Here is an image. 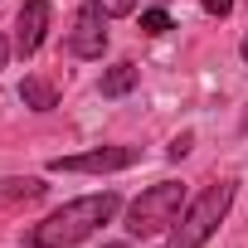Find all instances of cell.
<instances>
[{"mask_svg":"<svg viewBox=\"0 0 248 248\" xmlns=\"http://www.w3.org/2000/svg\"><path fill=\"white\" fill-rule=\"evenodd\" d=\"M141 161V146H93L83 156H54L49 170L54 175H112Z\"/></svg>","mask_w":248,"mask_h":248,"instance_id":"obj_4","label":"cell"},{"mask_svg":"<svg viewBox=\"0 0 248 248\" xmlns=\"http://www.w3.org/2000/svg\"><path fill=\"white\" fill-rule=\"evenodd\" d=\"M5 59H10V39L0 34V68H5Z\"/></svg>","mask_w":248,"mask_h":248,"instance_id":"obj_13","label":"cell"},{"mask_svg":"<svg viewBox=\"0 0 248 248\" xmlns=\"http://www.w3.org/2000/svg\"><path fill=\"white\" fill-rule=\"evenodd\" d=\"M68 49L78 59H102V49H107V15L93 10V5H83L78 20H73V30H68Z\"/></svg>","mask_w":248,"mask_h":248,"instance_id":"obj_6","label":"cell"},{"mask_svg":"<svg viewBox=\"0 0 248 248\" xmlns=\"http://www.w3.org/2000/svg\"><path fill=\"white\" fill-rule=\"evenodd\" d=\"M166 30H175L166 10H146V15H141V34H166Z\"/></svg>","mask_w":248,"mask_h":248,"instance_id":"obj_10","label":"cell"},{"mask_svg":"<svg viewBox=\"0 0 248 248\" xmlns=\"http://www.w3.org/2000/svg\"><path fill=\"white\" fill-rule=\"evenodd\" d=\"M243 132H248V117H243Z\"/></svg>","mask_w":248,"mask_h":248,"instance_id":"obj_16","label":"cell"},{"mask_svg":"<svg viewBox=\"0 0 248 248\" xmlns=\"http://www.w3.org/2000/svg\"><path fill=\"white\" fill-rule=\"evenodd\" d=\"M137 88V63H112L102 73V97H127Z\"/></svg>","mask_w":248,"mask_h":248,"instance_id":"obj_8","label":"cell"},{"mask_svg":"<svg viewBox=\"0 0 248 248\" xmlns=\"http://www.w3.org/2000/svg\"><path fill=\"white\" fill-rule=\"evenodd\" d=\"M20 102L34 107V112H54V107H59V93H54V83H44V78H25V83H20Z\"/></svg>","mask_w":248,"mask_h":248,"instance_id":"obj_7","label":"cell"},{"mask_svg":"<svg viewBox=\"0 0 248 248\" xmlns=\"http://www.w3.org/2000/svg\"><path fill=\"white\" fill-rule=\"evenodd\" d=\"M180 209H185V185H180V180H161V185H151V190H141V195L132 200V209H127V233H132V238H156V233H166V229L180 219Z\"/></svg>","mask_w":248,"mask_h":248,"instance_id":"obj_3","label":"cell"},{"mask_svg":"<svg viewBox=\"0 0 248 248\" xmlns=\"http://www.w3.org/2000/svg\"><path fill=\"white\" fill-rule=\"evenodd\" d=\"M238 54H243V63H248V34H243V44H238Z\"/></svg>","mask_w":248,"mask_h":248,"instance_id":"obj_14","label":"cell"},{"mask_svg":"<svg viewBox=\"0 0 248 248\" xmlns=\"http://www.w3.org/2000/svg\"><path fill=\"white\" fill-rule=\"evenodd\" d=\"M200 5H204V10L214 15V20H224V15L233 10V0H200Z\"/></svg>","mask_w":248,"mask_h":248,"instance_id":"obj_12","label":"cell"},{"mask_svg":"<svg viewBox=\"0 0 248 248\" xmlns=\"http://www.w3.org/2000/svg\"><path fill=\"white\" fill-rule=\"evenodd\" d=\"M229 204H233V180L204 185V190L180 209V219L170 224V248H204V243L214 238V229L224 224Z\"/></svg>","mask_w":248,"mask_h":248,"instance_id":"obj_2","label":"cell"},{"mask_svg":"<svg viewBox=\"0 0 248 248\" xmlns=\"http://www.w3.org/2000/svg\"><path fill=\"white\" fill-rule=\"evenodd\" d=\"M190 146H195V137H190V132H180V137L166 146V156H170V161H180V156H190Z\"/></svg>","mask_w":248,"mask_h":248,"instance_id":"obj_11","label":"cell"},{"mask_svg":"<svg viewBox=\"0 0 248 248\" xmlns=\"http://www.w3.org/2000/svg\"><path fill=\"white\" fill-rule=\"evenodd\" d=\"M49 20H54V5H49V0H25V10L15 15V54H20V59L39 54V44L49 39Z\"/></svg>","mask_w":248,"mask_h":248,"instance_id":"obj_5","label":"cell"},{"mask_svg":"<svg viewBox=\"0 0 248 248\" xmlns=\"http://www.w3.org/2000/svg\"><path fill=\"white\" fill-rule=\"evenodd\" d=\"M161 5H166V0H161Z\"/></svg>","mask_w":248,"mask_h":248,"instance_id":"obj_17","label":"cell"},{"mask_svg":"<svg viewBox=\"0 0 248 248\" xmlns=\"http://www.w3.org/2000/svg\"><path fill=\"white\" fill-rule=\"evenodd\" d=\"M117 209H122V195H117V190L78 195V200H68L63 209H54L49 219H39L25 238H30V248H68V243H83L88 233H97Z\"/></svg>","mask_w":248,"mask_h":248,"instance_id":"obj_1","label":"cell"},{"mask_svg":"<svg viewBox=\"0 0 248 248\" xmlns=\"http://www.w3.org/2000/svg\"><path fill=\"white\" fill-rule=\"evenodd\" d=\"M93 10H102L107 20H122V15H132L137 10V0H88Z\"/></svg>","mask_w":248,"mask_h":248,"instance_id":"obj_9","label":"cell"},{"mask_svg":"<svg viewBox=\"0 0 248 248\" xmlns=\"http://www.w3.org/2000/svg\"><path fill=\"white\" fill-rule=\"evenodd\" d=\"M107 248H127V243H107Z\"/></svg>","mask_w":248,"mask_h":248,"instance_id":"obj_15","label":"cell"}]
</instances>
